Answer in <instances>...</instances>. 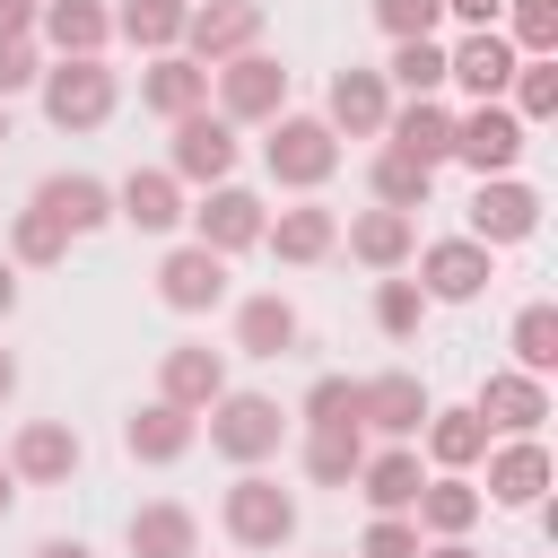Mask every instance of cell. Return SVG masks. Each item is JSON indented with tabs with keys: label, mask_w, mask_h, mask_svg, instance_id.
<instances>
[{
	"label": "cell",
	"mask_w": 558,
	"mask_h": 558,
	"mask_svg": "<svg viewBox=\"0 0 558 558\" xmlns=\"http://www.w3.org/2000/svg\"><path fill=\"white\" fill-rule=\"evenodd\" d=\"M35 105H44V122L52 131H105L113 122V105H122V70L105 61V52H78V61H44V78H35Z\"/></svg>",
	"instance_id": "1"
},
{
	"label": "cell",
	"mask_w": 558,
	"mask_h": 558,
	"mask_svg": "<svg viewBox=\"0 0 558 558\" xmlns=\"http://www.w3.org/2000/svg\"><path fill=\"white\" fill-rule=\"evenodd\" d=\"M201 427H209V453L235 462V471H262V462H279V445H288V410H279L270 392H244V384H227V392L201 410Z\"/></svg>",
	"instance_id": "2"
},
{
	"label": "cell",
	"mask_w": 558,
	"mask_h": 558,
	"mask_svg": "<svg viewBox=\"0 0 558 558\" xmlns=\"http://www.w3.org/2000/svg\"><path fill=\"white\" fill-rule=\"evenodd\" d=\"M262 174L279 192H323L340 174V131L323 113H270L262 122Z\"/></svg>",
	"instance_id": "3"
},
{
	"label": "cell",
	"mask_w": 558,
	"mask_h": 558,
	"mask_svg": "<svg viewBox=\"0 0 558 558\" xmlns=\"http://www.w3.org/2000/svg\"><path fill=\"white\" fill-rule=\"evenodd\" d=\"M218 523H227V541H235V549L270 558V549H288V541H296V488H279L270 471H235V480H227V497H218Z\"/></svg>",
	"instance_id": "4"
},
{
	"label": "cell",
	"mask_w": 558,
	"mask_h": 558,
	"mask_svg": "<svg viewBox=\"0 0 558 558\" xmlns=\"http://www.w3.org/2000/svg\"><path fill=\"white\" fill-rule=\"evenodd\" d=\"M166 131H174V140H166V174H174L183 192L227 183V174H235V157H244L235 122H227L218 105H201V113H183V122H166Z\"/></svg>",
	"instance_id": "5"
},
{
	"label": "cell",
	"mask_w": 558,
	"mask_h": 558,
	"mask_svg": "<svg viewBox=\"0 0 558 558\" xmlns=\"http://www.w3.org/2000/svg\"><path fill=\"white\" fill-rule=\"evenodd\" d=\"M209 96H218V113H227L235 131H262L270 113H288V61H270V52L253 44V52H235V61L209 70Z\"/></svg>",
	"instance_id": "6"
},
{
	"label": "cell",
	"mask_w": 558,
	"mask_h": 558,
	"mask_svg": "<svg viewBox=\"0 0 558 558\" xmlns=\"http://www.w3.org/2000/svg\"><path fill=\"white\" fill-rule=\"evenodd\" d=\"M523 148H532V131L514 122V105H506V96H488V105L453 113V157H445V166H471V174H514V166H523Z\"/></svg>",
	"instance_id": "7"
},
{
	"label": "cell",
	"mask_w": 558,
	"mask_h": 558,
	"mask_svg": "<svg viewBox=\"0 0 558 558\" xmlns=\"http://www.w3.org/2000/svg\"><path fill=\"white\" fill-rule=\"evenodd\" d=\"M183 218H192V244H209V253H227V262H235V253H253V244H262L270 201H262L253 183H235V174H227V183H209Z\"/></svg>",
	"instance_id": "8"
},
{
	"label": "cell",
	"mask_w": 558,
	"mask_h": 558,
	"mask_svg": "<svg viewBox=\"0 0 558 558\" xmlns=\"http://www.w3.org/2000/svg\"><path fill=\"white\" fill-rule=\"evenodd\" d=\"M410 270H418L427 305H471V296H488L497 253H488L480 235H436V244H418V253H410Z\"/></svg>",
	"instance_id": "9"
},
{
	"label": "cell",
	"mask_w": 558,
	"mask_h": 558,
	"mask_svg": "<svg viewBox=\"0 0 558 558\" xmlns=\"http://www.w3.org/2000/svg\"><path fill=\"white\" fill-rule=\"evenodd\" d=\"M427 410H436V392H427L410 366L357 375V427H366V436H384V445H410V436L427 427Z\"/></svg>",
	"instance_id": "10"
},
{
	"label": "cell",
	"mask_w": 558,
	"mask_h": 558,
	"mask_svg": "<svg viewBox=\"0 0 558 558\" xmlns=\"http://www.w3.org/2000/svg\"><path fill=\"white\" fill-rule=\"evenodd\" d=\"M462 235H480L488 253L532 244V235H541V192H532L523 174H480V192H471V227H462Z\"/></svg>",
	"instance_id": "11"
},
{
	"label": "cell",
	"mask_w": 558,
	"mask_h": 558,
	"mask_svg": "<svg viewBox=\"0 0 558 558\" xmlns=\"http://www.w3.org/2000/svg\"><path fill=\"white\" fill-rule=\"evenodd\" d=\"M262 253H279L288 270L331 262V253H340V209H331V201H314V192H296L288 209H270V218H262Z\"/></svg>",
	"instance_id": "12"
},
{
	"label": "cell",
	"mask_w": 558,
	"mask_h": 558,
	"mask_svg": "<svg viewBox=\"0 0 558 558\" xmlns=\"http://www.w3.org/2000/svg\"><path fill=\"white\" fill-rule=\"evenodd\" d=\"M78 462H87V445H78L70 418H26V427L9 436V471H17V488H70Z\"/></svg>",
	"instance_id": "13"
},
{
	"label": "cell",
	"mask_w": 558,
	"mask_h": 558,
	"mask_svg": "<svg viewBox=\"0 0 558 558\" xmlns=\"http://www.w3.org/2000/svg\"><path fill=\"white\" fill-rule=\"evenodd\" d=\"M480 471H488V480H480L488 506H514V514H523V506L549 497V445H541V436H488Z\"/></svg>",
	"instance_id": "14"
},
{
	"label": "cell",
	"mask_w": 558,
	"mask_h": 558,
	"mask_svg": "<svg viewBox=\"0 0 558 558\" xmlns=\"http://www.w3.org/2000/svg\"><path fill=\"white\" fill-rule=\"evenodd\" d=\"M253 44H262V0H192V17H183V44H174V52H192L201 70H218V61L253 52Z\"/></svg>",
	"instance_id": "15"
},
{
	"label": "cell",
	"mask_w": 558,
	"mask_h": 558,
	"mask_svg": "<svg viewBox=\"0 0 558 558\" xmlns=\"http://www.w3.org/2000/svg\"><path fill=\"white\" fill-rule=\"evenodd\" d=\"M157 305H166V314H218V305H227V253L174 244V253L157 262Z\"/></svg>",
	"instance_id": "16"
},
{
	"label": "cell",
	"mask_w": 558,
	"mask_h": 558,
	"mask_svg": "<svg viewBox=\"0 0 558 558\" xmlns=\"http://www.w3.org/2000/svg\"><path fill=\"white\" fill-rule=\"evenodd\" d=\"M471 410L488 418V436H541V418H549V375L488 366V384L471 392Z\"/></svg>",
	"instance_id": "17"
},
{
	"label": "cell",
	"mask_w": 558,
	"mask_h": 558,
	"mask_svg": "<svg viewBox=\"0 0 558 558\" xmlns=\"http://www.w3.org/2000/svg\"><path fill=\"white\" fill-rule=\"evenodd\" d=\"M35 209H44V218H61V227H70V244H78V235H105V227H113V183H105V174H87V166H61V174H44V183H35Z\"/></svg>",
	"instance_id": "18"
},
{
	"label": "cell",
	"mask_w": 558,
	"mask_h": 558,
	"mask_svg": "<svg viewBox=\"0 0 558 558\" xmlns=\"http://www.w3.org/2000/svg\"><path fill=\"white\" fill-rule=\"evenodd\" d=\"M340 244H349V262H366V270L384 279V270H410V253H418V218L375 201V209H349V218H340Z\"/></svg>",
	"instance_id": "19"
},
{
	"label": "cell",
	"mask_w": 558,
	"mask_h": 558,
	"mask_svg": "<svg viewBox=\"0 0 558 558\" xmlns=\"http://www.w3.org/2000/svg\"><path fill=\"white\" fill-rule=\"evenodd\" d=\"M192 445H201V418H192V410H174V401H157V392L122 418V453H131V462H148V471H174Z\"/></svg>",
	"instance_id": "20"
},
{
	"label": "cell",
	"mask_w": 558,
	"mask_h": 558,
	"mask_svg": "<svg viewBox=\"0 0 558 558\" xmlns=\"http://www.w3.org/2000/svg\"><path fill=\"white\" fill-rule=\"evenodd\" d=\"M480 514H488V497H480V480H471V471H427V480H418V497H410L418 541H462Z\"/></svg>",
	"instance_id": "21"
},
{
	"label": "cell",
	"mask_w": 558,
	"mask_h": 558,
	"mask_svg": "<svg viewBox=\"0 0 558 558\" xmlns=\"http://www.w3.org/2000/svg\"><path fill=\"white\" fill-rule=\"evenodd\" d=\"M514 61H523V52H514L497 26H462V44L445 52V87H462L471 105H488V96H506Z\"/></svg>",
	"instance_id": "22"
},
{
	"label": "cell",
	"mask_w": 558,
	"mask_h": 558,
	"mask_svg": "<svg viewBox=\"0 0 558 558\" xmlns=\"http://www.w3.org/2000/svg\"><path fill=\"white\" fill-rule=\"evenodd\" d=\"M384 113H392V87H384V70H366V61H349V70H331V96H323V122H331L340 140H384Z\"/></svg>",
	"instance_id": "23"
},
{
	"label": "cell",
	"mask_w": 558,
	"mask_h": 558,
	"mask_svg": "<svg viewBox=\"0 0 558 558\" xmlns=\"http://www.w3.org/2000/svg\"><path fill=\"white\" fill-rule=\"evenodd\" d=\"M227 392V349H209V340H174L166 357H157V401H174V410H209Z\"/></svg>",
	"instance_id": "24"
},
{
	"label": "cell",
	"mask_w": 558,
	"mask_h": 558,
	"mask_svg": "<svg viewBox=\"0 0 558 558\" xmlns=\"http://www.w3.org/2000/svg\"><path fill=\"white\" fill-rule=\"evenodd\" d=\"M384 148H401V157H418V166H445V157H453V105H445V96H392Z\"/></svg>",
	"instance_id": "25"
},
{
	"label": "cell",
	"mask_w": 558,
	"mask_h": 558,
	"mask_svg": "<svg viewBox=\"0 0 558 558\" xmlns=\"http://www.w3.org/2000/svg\"><path fill=\"white\" fill-rule=\"evenodd\" d=\"M183 209H192V201H183V183H174L166 166H131V174L113 183V218L140 227V235H174Z\"/></svg>",
	"instance_id": "26"
},
{
	"label": "cell",
	"mask_w": 558,
	"mask_h": 558,
	"mask_svg": "<svg viewBox=\"0 0 558 558\" xmlns=\"http://www.w3.org/2000/svg\"><path fill=\"white\" fill-rule=\"evenodd\" d=\"M35 44H44L52 61L105 52V44H113V0H44V9H35Z\"/></svg>",
	"instance_id": "27"
},
{
	"label": "cell",
	"mask_w": 558,
	"mask_h": 558,
	"mask_svg": "<svg viewBox=\"0 0 558 558\" xmlns=\"http://www.w3.org/2000/svg\"><path fill=\"white\" fill-rule=\"evenodd\" d=\"M122 541H131V558H201V514L183 497H148V506H131Z\"/></svg>",
	"instance_id": "28"
},
{
	"label": "cell",
	"mask_w": 558,
	"mask_h": 558,
	"mask_svg": "<svg viewBox=\"0 0 558 558\" xmlns=\"http://www.w3.org/2000/svg\"><path fill=\"white\" fill-rule=\"evenodd\" d=\"M140 105H148L157 122H183V113L209 105V70H201L192 52H148V70H140Z\"/></svg>",
	"instance_id": "29"
},
{
	"label": "cell",
	"mask_w": 558,
	"mask_h": 558,
	"mask_svg": "<svg viewBox=\"0 0 558 558\" xmlns=\"http://www.w3.org/2000/svg\"><path fill=\"white\" fill-rule=\"evenodd\" d=\"M296 340H305V314H296L279 288L235 296V349H244V357H288Z\"/></svg>",
	"instance_id": "30"
},
{
	"label": "cell",
	"mask_w": 558,
	"mask_h": 558,
	"mask_svg": "<svg viewBox=\"0 0 558 558\" xmlns=\"http://www.w3.org/2000/svg\"><path fill=\"white\" fill-rule=\"evenodd\" d=\"M418 480H427V462H418V445H366V462H357V497H366V514H410V497H418Z\"/></svg>",
	"instance_id": "31"
},
{
	"label": "cell",
	"mask_w": 558,
	"mask_h": 558,
	"mask_svg": "<svg viewBox=\"0 0 558 558\" xmlns=\"http://www.w3.org/2000/svg\"><path fill=\"white\" fill-rule=\"evenodd\" d=\"M410 445H427V471H480V453H488V418L462 401V410H427V427L410 436Z\"/></svg>",
	"instance_id": "32"
},
{
	"label": "cell",
	"mask_w": 558,
	"mask_h": 558,
	"mask_svg": "<svg viewBox=\"0 0 558 558\" xmlns=\"http://www.w3.org/2000/svg\"><path fill=\"white\" fill-rule=\"evenodd\" d=\"M183 17H192V0H122L113 9V35L148 61V52H174L183 44Z\"/></svg>",
	"instance_id": "33"
},
{
	"label": "cell",
	"mask_w": 558,
	"mask_h": 558,
	"mask_svg": "<svg viewBox=\"0 0 558 558\" xmlns=\"http://www.w3.org/2000/svg\"><path fill=\"white\" fill-rule=\"evenodd\" d=\"M366 192L384 201V209H427L436 201V166H418V157H401V148H375V166H366Z\"/></svg>",
	"instance_id": "34"
},
{
	"label": "cell",
	"mask_w": 558,
	"mask_h": 558,
	"mask_svg": "<svg viewBox=\"0 0 558 558\" xmlns=\"http://www.w3.org/2000/svg\"><path fill=\"white\" fill-rule=\"evenodd\" d=\"M366 462V427H305V480L314 488H349Z\"/></svg>",
	"instance_id": "35"
},
{
	"label": "cell",
	"mask_w": 558,
	"mask_h": 558,
	"mask_svg": "<svg viewBox=\"0 0 558 558\" xmlns=\"http://www.w3.org/2000/svg\"><path fill=\"white\" fill-rule=\"evenodd\" d=\"M384 87H401V96H445V44H436V35H401L392 61H384Z\"/></svg>",
	"instance_id": "36"
},
{
	"label": "cell",
	"mask_w": 558,
	"mask_h": 558,
	"mask_svg": "<svg viewBox=\"0 0 558 558\" xmlns=\"http://www.w3.org/2000/svg\"><path fill=\"white\" fill-rule=\"evenodd\" d=\"M9 262H17V270H52V262H70V227L44 218V209L26 201V209L9 218Z\"/></svg>",
	"instance_id": "37"
},
{
	"label": "cell",
	"mask_w": 558,
	"mask_h": 558,
	"mask_svg": "<svg viewBox=\"0 0 558 558\" xmlns=\"http://www.w3.org/2000/svg\"><path fill=\"white\" fill-rule=\"evenodd\" d=\"M427 314H436V305H427V288H418V279H401V270H384V279H375V331H384V340H418V331H427Z\"/></svg>",
	"instance_id": "38"
},
{
	"label": "cell",
	"mask_w": 558,
	"mask_h": 558,
	"mask_svg": "<svg viewBox=\"0 0 558 558\" xmlns=\"http://www.w3.org/2000/svg\"><path fill=\"white\" fill-rule=\"evenodd\" d=\"M506 96H514V122H523V131L549 122V113H558V52H523L514 78H506Z\"/></svg>",
	"instance_id": "39"
},
{
	"label": "cell",
	"mask_w": 558,
	"mask_h": 558,
	"mask_svg": "<svg viewBox=\"0 0 558 558\" xmlns=\"http://www.w3.org/2000/svg\"><path fill=\"white\" fill-rule=\"evenodd\" d=\"M506 349H514V366H523V375H549V366H558V305H549V296H532V305L514 314Z\"/></svg>",
	"instance_id": "40"
},
{
	"label": "cell",
	"mask_w": 558,
	"mask_h": 558,
	"mask_svg": "<svg viewBox=\"0 0 558 558\" xmlns=\"http://www.w3.org/2000/svg\"><path fill=\"white\" fill-rule=\"evenodd\" d=\"M288 418H305V427H357V375H314Z\"/></svg>",
	"instance_id": "41"
},
{
	"label": "cell",
	"mask_w": 558,
	"mask_h": 558,
	"mask_svg": "<svg viewBox=\"0 0 558 558\" xmlns=\"http://www.w3.org/2000/svg\"><path fill=\"white\" fill-rule=\"evenodd\" d=\"M497 17H506L497 35H506L514 52H558V0H506Z\"/></svg>",
	"instance_id": "42"
},
{
	"label": "cell",
	"mask_w": 558,
	"mask_h": 558,
	"mask_svg": "<svg viewBox=\"0 0 558 558\" xmlns=\"http://www.w3.org/2000/svg\"><path fill=\"white\" fill-rule=\"evenodd\" d=\"M44 61H52V52H44L35 35H0V105H9V96H26V87L44 78Z\"/></svg>",
	"instance_id": "43"
},
{
	"label": "cell",
	"mask_w": 558,
	"mask_h": 558,
	"mask_svg": "<svg viewBox=\"0 0 558 558\" xmlns=\"http://www.w3.org/2000/svg\"><path fill=\"white\" fill-rule=\"evenodd\" d=\"M427 541H418V523L410 514H375L366 532H357V558H418Z\"/></svg>",
	"instance_id": "44"
},
{
	"label": "cell",
	"mask_w": 558,
	"mask_h": 558,
	"mask_svg": "<svg viewBox=\"0 0 558 558\" xmlns=\"http://www.w3.org/2000/svg\"><path fill=\"white\" fill-rule=\"evenodd\" d=\"M366 9H375V26H384L392 44H401V35H436V26H445V0H366Z\"/></svg>",
	"instance_id": "45"
},
{
	"label": "cell",
	"mask_w": 558,
	"mask_h": 558,
	"mask_svg": "<svg viewBox=\"0 0 558 558\" xmlns=\"http://www.w3.org/2000/svg\"><path fill=\"white\" fill-rule=\"evenodd\" d=\"M497 9H506V0H445L453 26H497Z\"/></svg>",
	"instance_id": "46"
},
{
	"label": "cell",
	"mask_w": 558,
	"mask_h": 558,
	"mask_svg": "<svg viewBox=\"0 0 558 558\" xmlns=\"http://www.w3.org/2000/svg\"><path fill=\"white\" fill-rule=\"evenodd\" d=\"M35 9L44 0H0V35H35Z\"/></svg>",
	"instance_id": "47"
},
{
	"label": "cell",
	"mask_w": 558,
	"mask_h": 558,
	"mask_svg": "<svg viewBox=\"0 0 558 558\" xmlns=\"http://www.w3.org/2000/svg\"><path fill=\"white\" fill-rule=\"evenodd\" d=\"M26 558H96V549H87V541H61V532H52V541H35Z\"/></svg>",
	"instance_id": "48"
},
{
	"label": "cell",
	"mask_w": 558,
	"mask_h": 558,
	"mask_svg": "<svg viewBox=\"0 0 558 558\" xmlns=\"http://www.w3.org/2000/svg\"><path fill=\"white\" fill-rule=\"evenodd\" d=\"M9 314H17V262L0 253V323H9Z\"/></svg>",
	"instance_id": "49"
},
{
	"label": "cell",
	"mask_w": 558,
	"mask_h": 558,
	"mask_svg": "<svg viewBox=\"0 0 558 558\" xmlns=\"http://www.w3.org/2000/svg\"><path fill=\"white\" fill-rule=\"evenodd\" d=\"M418 558H480V549H471V532H462V541H427Z\"/></svg>",
	"instance_id": "50"
},
{
	"label": "cell",
	"mask_w": 558,
	"mask_h": 558,
	"mask_svg": "<svg viewBox=\"0 0 558 558\" xmlns=\"http://www.w3.org/2000/svg\"><path fill=\"white\" fill-rule=\"evenodd\" d=\"M17 506V471H9V453H0V514Z\"/></svg>",
	"instance_id": "51"
},
{
	"label": "cell",
	"mask_w": 558,
	"mask_h": 558,
	"mask_svg": "<svg viewBox=\"0 0 558 558\" xmlns=\"http://www.w3.org/2000/svg\"><path fill=\"white\" fill-rule=\"evenodd\" d=\"M9 392H17V357L0 349V401H9Z\"/></svg>",
	"instance_id": "52"
},
{
	"label": "cell",
	"mask_w": 558,
	"mask_h": 558,
	"mask_svg": "<svg viewBox=\"0 0 558 558\" xmlns=\"http://www.w3.org/2000/svg\"><path fill=\"white\" fill-rule=\"evenodd\" d=\"M0 140H9V105H0Z\"/></svg>",
	"instance_id": "53"
},
{
	"label": "cell",
	"mask_w": 558,
	"mask_h": 558,
	"mask_svg": "<svg viewBox=\"0 0 558 558\" xmlns=\"http://www.w3.org/2000/svg\"><path fill=\"white\" fill-rule=\"evenodd\" d=\"M331 558H349V549H331Z\"/></svg>",
	"instance_id": "54"
}]
</instances>
